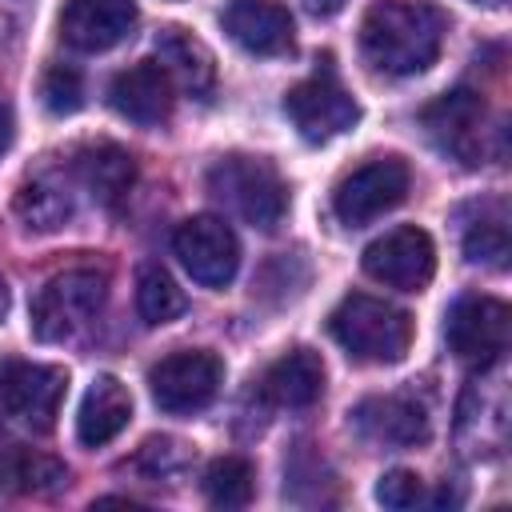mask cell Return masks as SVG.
Wrapping results in <instances>:
<instances>
[{
    "label": "cell",
    "mask_w": 512,
    "mask_h": 512,
    "mask_svg": "<svg viewBox=\"0 0 512 512\" xmlns=\"http://www.w3.org/2000/svg\"><path fill=\"white\" fill-rule=\"evenodd\" d=\"M208 192L244 224L272 232L288 212V188L280 172L260 156H224L208 168Z\"/></svg>",
    "instance_id": "cell-3"
},
{
    "label": "cell",
    "mask_w": 512,
    "mask_h": 512,
    "mask_svg": "<svg viewBox=\"0 0 512 512\" xmlns=\"http://www.w3.org/2000/svg\"><path fill=\"white\" fill-rule=\"evenodd\" d=\"M172 252L184 272L204 288H224L240 268L236 232L220 216H188L172 232Z\"/></svg>",
    "instance_id": "cell-9"
},
{
    "label": "cell",
    "mask_w": 512,
    "mask_h": 512,
    "mask_svg": "<svg viewBox=\"0 0 512 512\" xmlns=\"http://www.w3.org/2000/svg\"><path fill=\"white\" fill-rule=\"evenodd\" d=\"M352 428L380 448H412L428 440V412L408 396H372L352 408Z\"/></svg>",
    "instance_id": "cell-15"
},
{
    "label": "cell",
    "mask_w": 512,
    "mask_h": 512,
    "mask_svg": "<svg viewBox=\"0 0 512 512\" xmlns=\"http://www.w3.org/2000/svg\"><path fill=\"white\" fill-rule=\"evenodd\" d=\"M344 4H348V0H304V8H308L312 16H336Z\"/></svg>",
    "instance_id": "cell-30"
},
{
    "label": "cell",
    "mask_w": 512,
    "mask_h": 512,
    "mask_svg": "<svg viewBox=\"0 0 512 512\" xmlns=\"http://www.w3.org/2000/svg\"><path fill=\"white\" fill-rule=\"evenodd\" d=\"M364 272L388 288L420 292L436 272V248L424 228H392L364 248Z\"/></svg>",
    "instance_id": "cell-10"
},
{
    "label": "cell",
    "mask_w": 512,
    "mask_h": 512,
    "mask_svg": "<svg viewBox=\"0 0 512 512\" xmlns=\"http://www.w3.org/2000/svg\"><path fill=\"white\" fill-rule=\"evenodd\" d=\"M408 164L396 160V156H376L360 168H352L336 192H332V212L340 224L348 228H360V224H372L376 216L392 212L404 196H408Z\"/></svg>",
    "instance_id": "cell-6"
},
{
    "label": "cell",
    "mask_w": 512,
    "mask_h": 512,
    "mask_svg": "<svg viewBox=\"0 0 512 512\" xmlns=\"http://www.w3.org/2000/svg\"><path fill=\"white\" fill-rule=\"evenodd\" d=\"M444 16L416 0H376L360 20V48L376 72L416 76L436 64Z\"/></svg>",
    "instance_id": "cell-1"
},
{
    "label": "cell",
    "mask_w": 512,
    "mask_h": 512,
    "mask_svg": "<svg viewBox=\"0 0 512 512\" xmlns=\"http://www.w3.org/2000/svg\"><path fill=\"white\" fill-rule=\"evenodd\" d=\"M68 388V372L52 364H0V420L32 432H48Z\"/></svg>",
    "instance_id": "cell-7"
},
{
    "label": "cell",
    "mask_w": 512,
    "mask_h": 512,
    "mask_svg": "<svg viewBox=\"0 0 512 512\" xmlns=\"http://www.w3.org/2000/svg\"><path fill=\"white\" fill-rule=\"evenodd\" d=\"M444 336H448V348L464 364L488 368L508 348V308L492 296H464L452 304Z\"/></svg>",
    "instance_id": "cell-11"
},
{
    "label": "cell",
    "mask_w": 512,
    "mask_h": 512,
    "mask_svg": "<svg viewBox=\"0 0 512 512\" xmlns=\"http://www.w3.org/2000/svg\"><path fill=\"white\" fill-rule=\"evenodd\" d=\"M484 120H488V108L468 88H456V92H448V96H440L436 104L424 108L428 136L440 144V152L456 156L468 168H476L480 156H484V132H488Z\"/></svg>",
    "instance_id": "cell-12"
},
{
    "label": "cell",
    "mask_w": 512,
    "mask_h": 512,
    "mask_svg": "<svg viewBox=\"0 0 512 512\" xmlns=\"http://www.w3.org/2000/svg\"><path fill=\"white\" fill-rule=\"evenodd\" d=\"M220 380H224V364H220V356H212L204 348L172 352L148 372L152 400L172 416H192V412L208 408L212 396L220 392Z\"/></svg>",
    "instance_id": "cell-8"
},
{
    "label": "cell",
    "mask_w": 512,
    "mask_h": 512,
    "mask_svg": "<svg viewBox=\"0 0 512 512\" xmlns=\"http://www.w3.org/2000/svg\"><path fill=\"white\" fill-rule=\"evenodd\" d=\"M224 32L252 56L292 52V16L276 0H232L220 16Z\"/></svg>",
    "instance_id": "cell-16"
},
{
    "label": "cell",
    "mask_w": 512,
    "mask_h": 512,
    "mask_svg": "<svg viewBox=\"0 0 512 512\" xmlns=\"http://www.w3.org/2000/svg\"><path fill=\"white\" fill-rule=\"evenodd\" d=\"M156 56L160 64L168 68L172 84H180L184 92L192 96H208L212 84H216V64H212V52L204 48V40H196L192 32L184 28H164L160 40H156Z\"/></svg>",
    "instance_id": "cell-21"
},
{
    "label": "cell",
    "mask_w": 512,
    "mask_h": 512,
    "mask_svg": "<svg viewBox=\"0 0 512 512\" xmlns=\"http://www.w3.org/2000/svg\"><path fill=\"white\" fill-rule=\"evenodd\" d=\"M136 312L144 324H168L184 312V292L176 288V280L160 268V264H144L136 272Z\"/></svg>",
    "instance_id": "cell-23"
},
{
    "label": "cell",
    "mask_w": 512,
    "mask_h": 512,
    "mask_svg": "<svg viewBox=\"0 0 512 512\" xmlns=\"http://www.w3.org/2000/svg\"><path fill=\"white\" fill-rule=\"evenodd\" d=\"M172 88L176 84H172V76H168V68L160 60H140V64L124 68L108 84V104L124 120L152 128V124H164L172 116V100H176Z\"/></svg>",
    "instance_id": "cell-14"
},
{
    "label": "cell",
    "mask_w": 512,
    "mask_h": 512,
    "mask_svg": "<svg viewBox=\"0 0 512 512\" xmlns=\"http://www.w3.org/2000/svg\"><path fill=\"white\" fill-rule=\"evenodd\" d=\"M76 176L84 180V188H88L104 208H116V204L128 196L132 180H136V164H132V156H128L120 144L100 140V144L80 148V156H76Z\"/></svg>",
    "instance_id": "cell-19"
},
{
    "label": "cell",
    "mask_w": 512,
    "mask_h": 512,
    "mask_svg": "<svg viewBox=\"0 0 512 512\" xmlns=\"http://www.w3.org/2000/svg\"><path fill=\"white\" fill-rule=\"evenodd\" d=\"M12 136H16V120H12V104L0 96V152L12 144Z\"/></svg>",
    "instance_id": "cell-29"
},
{
    "label": "cell",
    "mask_w": 512,
    "mask_h": 512,
    "mask_svg": "<svg viewBox=\"0 0 512 512\" xmlns=\"http://www.w3.org/2000/svg\"><path fill=\"white\" fill-rule=\"evenodd\" d=\"M136 0H68L60 12V36L80 52H108L136 28Z\"/></svg>",
    "instance_id": "cell-13"
},
{
    "label": "cell",
    "mask_w": 512,
    "mask_h": 512,
    "mask_svg": "<svg viewBox=\"0 0 512 512\" xmlns=\"http://www.w3.org/2000/svg\"><path fill=\"white\" fill-rule=\"evenodd\" d=\"M148 464V480H160V476H172L184 468V444L172 440V436H152L140 444L136 452V468Z\"/></svg>",
    "instance_id": "cell-27"
},
{
    "label": "cell",
    "mask_w": 512,
    "mask_h": 512,
    "mask_svg": "<svg viewBox=\"0 0 512 512\" xmlns=\"http://www.w3.org/2000/svg\"><path fill=\"white\" fill-rule=\"evenodd\" d=\"M328 332L360 364H396L412 348V316L364 292H352L332 308Z\"/></svg>",
    "instance_id": "cell-2"
},
{
    "label": "cell",
    "mask_w": 512,
    "mask_h": 512,
    "mask_svg": "<svg viewBox=\"0 0 512 512\" xmlns=\"http://www.w3.org/2000/svg\"><path fill=\"white\" fill-rule=\"evenodd\" d=\"M108 296V276L100 268H68L56 272L36 296H32V332L44 344H60L72 340L76 332H84L96 312L104 308Z\"/></svg>",
    "instance_id": "cell-4"
},
{
    "label": "cell",
    "mask_w": 512,
    "mask_h": 512,
    "mask_svg": "<svg viewBox=\"0 0 512 512\" xmlns=\"http://www.w3.org/2000/svg\"><path fill=\"white\" fill-rule=\"evenodd\" d=\"M68 472L60 460L44 456V452H32V448H12L0 456V488L4 492H52L56 484H64Z\"/></svg>",
    "instance_id": "cell-22"
},
{
    "label": "cell",
    "mask_w": 512,
    "mask_h": 512,
    "mask_svg": "<svg viewBox=\"0 0 512 512\" xmlns=\"http://www.w3.org/2000/svg\"><path fill=\"white\" fill-rule=\"evenodd\" d=\"M464 256L472 264H488V268H504L508 264V224H504V212L480 216L464 232Z\"/></svg>",
    "instance_id": "cell-25"
},
{
    "label": "cell",
    "mask_w": 512,
    "mask_h": 512,
    "mask_svg": "<svg viewBox=\"0 0 512 512\" xmlns=\"http://www.w3.org/2000/svg\"><path fill=\"white\" fill-rule=\"evenodd\" d=\"M284 112L292 120V128L308 140V144H328L332 136L348 132L360 120V104L352 100V92L336 80L332 60L324 56V64L300 80L296 88H288L284 96Z\"/></svg>",
    "instance_id": "cell-5"
},
{
    "label": "cell",
    "mask_w": 512,
    "mask_h": 512,
    "mask_svg": "<svg viewBox=\"0 0 512 512\" xmlns=\"http://www.w3.org/2000/svg\"><path fill=\"white\" fill-rule=\"evenodd\" d=\"M376 500H380L384 508H416V504L424 500V480H420L416 472H408V468H392V472L380 476Z\"/></svg>",
    "instance_id": "cell-28"
},
{
    "label": "cell",
    "mask_w": 512,
    "mask_h": 512,
    "mask_svg": "<svg viewBox=\"0 0 512 512\" xmlns=\"http://www.w3.org/2000/svg\"><path fill=\"white\" fill-rule=\"evenodd\" d=\"M72 212V184L60 172H40L24 180V188L16 192V220L28 232H56L72 220Z\"/></svg>",
    "instance_id": "cell-20"
},
{
    "label": "cell",
    "mask_w": 512,
    "mask_h": 512,
    "mask_svg": "<svg viewBox=\"0 0 512 512\" xmlns=\"http://www.w3.org/2000/svg\"><path fill=\"white\" fill-rule=\"evenodd\" d=\"M132 420V396L116 376H96L76 412V436L88 448L116 440Z\"/></svg>",
    "instance_id": "cell-17"
},
{
    "label": "cell",
    "mask_w": 512,
    "mask_h": 512,
    "mask_svg": "<svg viewBox=\"0 0 512 512\" xmlns=\"http://www.w3.org/2000/svg\"><path fill=\"white\" fill-rule=\"evenodd\" d=\"M4 308H8V288H4V276H0V316H4Z\"/></svg>",
    "instance_id": "cell-31"
},
{
    "label": "cell",
    "mask_w": 512,
    "mask_h": 512,
    "mask_svg": "<svg viewBox=\"0 0 512 512\" xmlns=\"http://www.w3.org/2000/svg\"><path fill=\"white\" fill-rule=\"evenodd\" d=\"M40 100L52 116H72L84 104V80L72 64H48L40 80Z\"/></svg>",
    "instance_id": "cell-26"
},
{
    "label": "cell",
    "mask_w": 512,
    "mask_h": 512,
    "mask_svg": "<svg viewBox=\"0 0 512 512\" xmlns=\"http://www.w3.org/2000/svg\"><path fill=\"white\" fill-rule=\"evenodd\" d=\"M204 496L216 508H244L252 500V464L244 456H220L204 472Z\"/></svg>",
    "instance_id": "cell-24"
},
{
    "label": "cell",
    "mask_w": 512,
    "mask_h": 512,
    "mask_svg": "<svg viewBox=\"0 0 512 512\" xmlns=\"http://www.w3.org/2000/svg\"><path fill=\"white\" fill-rule=\"evenodd\" d=\"M260 392L280 408H308L324 392V364L312 348H292L268 364Z\"/></svg>",
    "instance_id": "cell-18"
}]
</instances>
